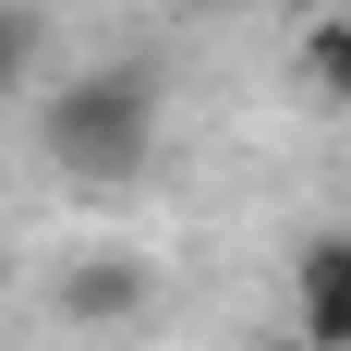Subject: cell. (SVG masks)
<instances>
[{
	"mask_svg": "<svg viewBox=\"0 0 351 351\" xmlns=\"http://www.w3.org/2000/svg\"><path fill=\"white\" fill-rule=\"evenodd\" d=\"M158 121H170L158 61H85V73L49 85L36 145H49V170H61L73 194H121V182H145V158H158Z\"/></svg>",
	"mask_w": 351,
	"mask_h": 351,
	"instance_id": "cell-1",
	"label": "cell"
},
{
	"mask_svg": "<svg viewBox=\"0 0 351 351\" xmlns=\"http://www.w3.org/2000/svg\"><path fill=\"white\" fill-rule=\"evenodd\" d=\"M145 303H158V267H145L134 243H85V254L61 267V327H85V339L145 327Z\"/></svg>",
	"mask_w": 351,
	"mask_h": 351,
	"instance_id": "cell-2",
	"label": "cell"
},
{
	"mask_svg": "<svg viewBox=\"0 0 351 351\" xmlns=\"http://www.w3.org/2000/svg\"><path fill=\"white\" fill-rule=\"evenodd\" d=\"M291 351H351V230H315L291 267Z\"/></svg>",
	"mask_w": 351,
	"mask_h": 351,
	"instance_id": "cell-3",
	"label": "cell"
},
{
	"mask_svg": "<svg viewBox=\"0 0 351 351\" xmlns=\"http://www.w3.org/2000/svg\"><path fill=\"white\" fill-rule=\"evenodd\" d=\"M291 85H303L315 109H351V0H339V12H315V25L291 36Z\"/></svg>",
	"mask_w": 351,
	"mask_h": 351,
	"instance_id": "cell-4",
	"label": "cell"
},
{
	"mask_svg": "<svg viewBox=\"0 0 351 351\" xmlns=\"http://www.w3.org/2000/svg\"><path fill=\"white\" fill-rule=\"evenodd\" d=\"M25 61H36V25H25V12H12V0H0V97L25 85Z\"/></svg>",
	"mask_w": 351,
	"mask_h": 351,
	"instance_id": "cell-5",
	"label": "cell"
}]
</instances>
